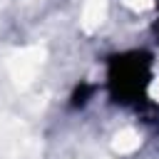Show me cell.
<instances>
[{
  "mask_svg": "<svg viewBox=\"0 0 159 159\" xmlns=\"http://www.w3.org/2000/svg\"><path fill=\"white\" fill-rule=\"evenodd\" d=\"M152 84V55L142 50H129L112 55L107 60V92L112 102L122 107H139L147 102V89Z\"/></svg>",
  "mask_w": 159,
  "mask_h": 159,
  "instance_id": "1",
  "label": "cell"
},
{
  "mask_svg": "<svg viewBox=\"0 0 159 159\" xmlns=\"http://www.w3.org/2000/svg\"><path fill=\"white\" fill-rule=\"evenodd\" d=\"M94 92V87L92 84H80L77 89H75V94H72V107H84L87 104V97Z\"/></svg>",
  "mask_w": 159,
  "mask_h": 159,
  "instance_id": "2",
  "label": "cell"
},
{
  "mask_svg": "<svg viewBox=\"0 0 159 159\" xmlns=\"http://www.w3.org/2000/svg\"><path fill=\"white\" fill-rule=\"evenodd\" d=\"M154 32H157V40H159V0H157V25H154Z\"/></svg>",
  "mask_w": 159,
  "mask_h": 159,
  "instance_id": "3",
  "label": "cell"
}]
</instances>
